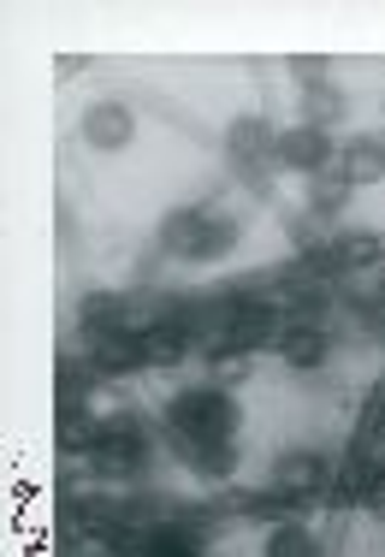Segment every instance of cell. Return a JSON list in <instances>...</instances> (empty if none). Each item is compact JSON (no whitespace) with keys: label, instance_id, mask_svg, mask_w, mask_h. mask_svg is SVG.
Instances as JSON below:
<instances>
[{"label":"cell","instance_id":"1","mask_svg":"<svg viewBox=\"0 0 385 557\" xmlns=\"http://www.w3.org/2000/svg\"><path fill=\"white\" fill-rule=\"evenodd\" d=\"M166 416H172V433H184L196 445H225L232 440V421H237L225 392H178Z\"/></svg>","mask_w":385,"mask_h":557},{"label":"cell","instance_id":"2","mask_svg":"<svg viewBox=\"0 0 385 557\" xmlns=\"http://www.w3.org/2000/svg\"><path fill=\"white\" fill-rule=\"evenodd\" d=\"M285 333H290V321L273 314L268 302H256V297L225 302V344H237V350H268V344H285Z\"/></svg>","mask_w":385,"mask_h":557},{"label":"cell","instance_id":"3","mask_svg":"<svg viewBox=\"0 0 385 557\" xmlns=\"http://www.w3.org/2000/svg\"><path fill=\"white\" fill-rule=\"evenodd\" d=\"M89 457H96L101 474H131L149 457V433L137 428V416H108L101 421V445L89 450Z\"/></svg>","mask_w":385,"mask_h":557},{"label":"cell","instance_id":"4","mask_svg":"<svg viewBox=\"0 0 385 557\" xmlns=\"http://www.w3.org/2000/svg\"><path fill=\"white\" fill-rule=\"evenodd\" d=\"M208 244H214V214H202V208H178V214H166V225H161L166 256L208 261Z\"/></svg>","mask_w":385,"mask_h":557},{"label":"cell","instance_id":"5","mask_svg":"<svg viewBox=\"0 0 385 557\" xmlns=\"http://www.w3.org/2000/svg\"><path fill=\"white\" fill-rule=\"evenodd\" d=\"M273 161H278V166H290V172H326V161H332V143H326V131L297 125V131H285V137H278Z\"/></svg>","mask_w":385,"mask_h":557},{"label":"cell","instance_id":"6","mask_svg":"<svg viewBox=\"0 0 385 557\" xmlns=\"http://www.w3.org/2000/svg\"><path fill=\"white\" fill-rule=\"evenodd\" d=\"M273 149H278V137L268 131V119H237L232 125V166L237 172H268Z\"/></svg>","mask_w":385,"mask_h":557},{"label":"cell","instance_id":"7","mask_svg":"<svg viewBox=\"0 0 385 557\" xmlns=\"http://www.w3.org/2000/svg\"><path fill=\"white\" fill-rule=\"evenodd\" d=\"M84 137H89V149H125L137 137V119L119 108V101H96L84 113Z\"/></svg>","mask_w":385,"mask_h":557},{"label":"cell","instance_id":"8","mask_svg":"<svg viewBox=\"0 0 385 557\" xmlns=\"http://www.w3.org/2000/svg\"><path fill=\"white\" fill-rule=\"evenodd\" d=\"M273 486H278V493H290V498L321 493V486H326V462L314 457V450H285L278 469H273Z\"/></svg>","mask_w":385,"mask_h":557},{"label":"cell","instance_id":"9","mask_svg":"<svg viewBox=\"0 0 385 557\" xmlns=\"http://www.w3.org/2000/svg\"><path fill=\"white\" fill-rule=\"evenodd\" d=\"M54 445L65 457H84V450L101 445V416H89L84 404H65L60 409V428H54Z\"/></svg>","mask_w":385,"mask_h":557},{"label":"cell","instance_id":"10","mask_svg":"<svg viewBox=\"0 0 385 557\" xmlns=\"http://www.w3.org/2000/svg\"><path fill=\"white\" fill-rule=\"evenodd\" d=\"M96 374L101 380H113V374H131V368H142L149 356H142V338L137 333H108V338H96Z\"/></svg>","mask_w":385,"mask_h":557},{"label":"cell","instance_id":"11","mask_svg":"<svg viewBox=\"0 0 385 557\" xmlns=\"http://www.w3.org/2000/svg\"><path fill=\"white\" fill-rule=\"evenodd\" d=\"M338 172H344V184H380L385 178V143L374 137H362V143H350V149L338 154Z\"/></svg>","mask_w":385,"mask_h":557},{"label":"cell","instance_id":"12","mask_svg":"<svg viewBox=\"0 0 385 557\" xmlns=\"http://www.w3.org/2000/svg\"><path fill=\"white\" fill-rule=\"evenodd\" d=\"M326 256H332V268H338V278H344V273H368V268H374V261L385 256V249H380V237L350 232V237H332Z\"/></svg>","mask_w":385,"mask_h":557},{"label":"cell","instance_id":"13","mask_svg":"<svg viewBox=\"0 0 385 557\" xmlns=\"http://www.w3.org/2000/svg\"><path fill=\"white\" fill-rule=\"evenodd\" d=\"M184 350H190V333H184L178 321H166L161 326H149V333H142V356H149L154 368H172V362H184Z\"/></svg>","mask_w":385,"mask_h":557},{"label":"cell","instance_id":"14","mask_svg":"<svg viewBox=\"0 0 385 557\" xmlns=\"http://www.w3.org/2000/svg\"><path fill=\"white\" fill-rule=\"evenodd\" d=\"M278 356H285L290 368H321L326 362V333L321 326H290L285 344H278Z\"/></svg>","mask_w":385,"mask_h":557},{"label":"cell","instance_id":"15","mask_svg":"<svg viewBox=\"0 0 385 557\" xmlns=\"http://www.w3.org/2000/svg\"><path fill=\"white\" fill-rule=\"evenodd\" d=\"M338 119H344V96L332 84H309V89H302V125L326 131V125H338Z\"/></svg>","mask_w":385,"mask_h":557},{"label":"cell","instance_id":"16","mask_svg":"<svg viewBox=\"0 0 385 557\" xmlns=\"http://www.w3.org/2000/svg\"><path fill=\"white\" fill-rule=\"evenodd\" d=\"M237 510H244V516H268V522H278V528L297 522V498L278 493V486H273V493H244V498H237Z\"/></svg>","mask_w":385,"mask_h":557},{"label":"cell","instance_id":"17","mask_svg":"<svg viewBox=\"0 0 385 557\" xmlns=\"http://www.w3.org/2000/svg\"><path fill=\"white\" fill-rule=\"evenodd\" d=\"M208 374H214L220 386H244V380H249V350H237V344L208 350Z\"/></svg>","mask_w":385,"mask_h":557},{"label":"cell","instance_id":"18","mask_svg":"<svg viewBox=\"0 0 385 557\" xmlns=\"http://www.w3.org/2000/svg\"><path fill=\"white\" fill-rule=\"evenodd\" d=\"M119 552H125L119 528H84V534H72V557H119Z\"/></svg>","mask_w":385,"mask_h":557},{"label":"cell","instance_id":"19","mask_svg":"<svg viewBox=\"0 0 385 557\" xmlns=\"http://www.w3.org/2000/svg\"><path fill=\"white\" fill-rule=\"evenodd\" d=\"M268 557H314V534L302 522H285V528H273V540H268Z\"/></svg>","mask_w":385,"mask_h":557},{"label":"cell","instance_id":"20","mask_svg":"<svg viewBox=\"0 0 385 557\" xmlns=\"http://www.w3.org/2000/svg\"><path fill=\"white\" fill-rule=\"evenodd\" d=\"M89 380H101V374H96V362H72V356H65V362H60V409H65V404H77Z\"/></svg>","mask_w":385,"mask_h":557},{"label":"cell","instance_id":"21","mask_svg":"<svg viewBox=\"0 0 385 557\" xmlns=\"http://www.w3.org/2000/svg\"><path fill=\"white\" fill-rule=\"evenodd\" d=\"M344 196H350V184H344V172H314V214H332V208L344 202Z\"/></svg>","mask_w":385,"mask_h":557},{"label":"cell","instance_id":"22","mask_svg":"<svg viewBox=\"0 0 385 557\" xmlns=\"http://www.w3.org/2000/svg\"><path fill=\"white\" fill-rule=\"evenodd\" d=\"M232 244H237V220H214V244H208V261H220Z\"/></svg>","mask_w":385,"mask_h":557},{"label":"cell","instance_id":"23","mask_svg":"<svg viewBox=\"0 0 385 557\" xmlns=\"http://www.w3.org/2000/svg\"><path fill=\"white\" fill-rule=\"evenodd\" d=\"M290 72H302V77H314V84H321V72H326V60H290Z\"/></svg>","mask_w":385,"mask_h":557},{"label":"cell","instance_id":"24","mask_svg":"<svg viewBox=\"0 0 385 557\" xmlns=\"http://www.w3.org/2000/svg\"><path fill=\"white\" fill-rule=\"evenodd\" d=\"M368 504H374V510L385 516V474H380V481H374V486H368Z\"/></svg>","mask_w":385,"mask_h":557},{"label":"cell","instance_id":"25","mask_svg":"<svg viewBox=\"0 0 385 557\" xmlns=\"http://www.w3.org/2000/svg\"><path fill=\"white\" fill-rule=\"evenodd\" d=\"M380 285H385V268H380Z\"/></svg>","mask_w":385,"mask_h":557}]
</instances>
